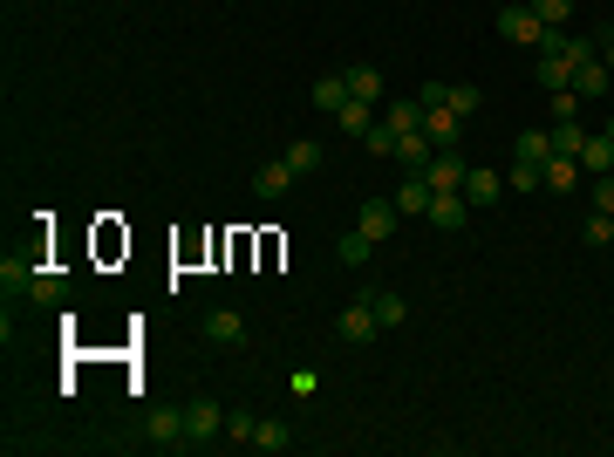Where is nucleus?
I'll return each instance as SVG.
<instances>
[{
    "mask_svg": "<svg viewBox=\"0 0 614 457\" xmlns=\"http://www.w3.org/2000/svg\"><path fill=\"white\" fill-rule=\"evenodd\" d=\"M499 35L519 41V48H546V35H553V28L539 21L533 7H505V14H499Z\"/></svg>",
    "mask_w": 614,
    "mask_h": 457,
    "instance_id": "7ed1b4c3",
    "label": "nucleus"
},
{
    "mask_svg": "<svg viewBox=\"0 0 614 457\" xmlns=\"http://www.w3.org/2000/svg\"><path fill=\"white\" fill-rule=\"evenodd\" d=\"M362 151H369V157H396V130H389L383 116L369 123V137H362Z\"/></svg>",
    "mask_w": 614,
    "mask_h": 457,
    "instance_id": "c756f323",
    "label": "nucleus"
},
{
    "mask_svg": "<svg viewBox=\"0 0 614 457\" xmlns=\"http://www.w3.org/2000/svg\"><path fill=\"white\" fill-rule=\"evenodd\" d=\"M185 430H192V451L219 444V437H226V403H219V396H192V403H185Z\"/></svg>",
    "mask_w": 614,
    "mask_h": 457,
    "instance_id": "f257e3e1",
    "label": "nucleus"
},
{
    "mask_svg": "<svg viewBox=\"0 0 614 457\" xmlns=\"http://www.w3.org/2000/svg\"><path fill=\"white\" fill-rule=\"evenodd\" d=\"M205 342H219V348H239V342H246V321H239L232 307H212V314H205Z\"/></svg>",
    "mask_w": 614,
    "mask_h": 457,
    "instance_id": "ddd939ff",
    "label": "nucleus"
},
{
    "mask_svg": "<svg viewBox=\"0 0 614 457\" xmlns=\"http://www.w3.org/2000/svg\"><path fill=\"white\" fill-rule=\"evenodd\" d=\"M342 103H355V96H348V76H321V82H314V110H321V116H335Z\"/></svg>",
    "mask_w": 614,
    "mask_h": 457,
    "instance_id": "412c9836",
    "label": "nucleus"
},
{
    "mask_svg": "<svg viewBox=\"0 0 614 457\" xmlns=\"http://www.w3.org/2000/svg\"><path fill=\"white\" fill-rule=\"evenodd\" d=\"M423 137H430L437 151H458V137H464V116H458V110H423Z\"/></svg>",
    "mask_w": 614,
    "mask_h": 457,
    "instance_id": "9d476101",
    "label": "nucleus"
},
{
    "mask_svg": "<svg viewBox=\"0 0 614 457\" xmlns=\"http://www.w3.org/2000/svg\"><path fill=\"white\" fill-rule=\"evenodd\" d=\"M505 185L512 191H539L546 185V164H519V157H512V164H505Z\"/></svg>",
    "mask_w": 614,
    "mask_h": 457,
    "instance_id": "cd10ccee",
    "label": "nucleus"
},
{
    "mask_svg": "<svg viewBox=\"0 0 614 457\" xmlns=\"http://www.w3.org/2000/svg\"><path fill=\"white\" fill-rule=\"evenodd\" d=\"M362 301L376 307V321H383V328H403V314H410V301H403V294H396V287H369V294H362Z\"/></svg>",
    "mask_w": 614,
    "mask_h": 457,
    "instance_id": "f3484780",
    "label": "nucleus"
},
{
    "mask_svg": "<svg viewBox=\"0 0 614 457\" xmlns=\"http://www.w3.org/2000/svg\"><path fill=\"white\" fill-rule=\"evenodd\" d=\"M287 185H294V164H287V157L253 171V198H287Z\"/></svg>",
    "mask_w": 614,
    "mask_h": 457,
    "instance_id": "2eb2a0df",
    "label": "nucleus"
},
{
    "mask_svg": "<svg viewBox=\"0 0 614 457\" xmlns=\"http://www.w3.org/2000/svg\"><path fill=\"white\" fill-rule=\"evenodd\" d=\"M580 239H587V246L601 253V246H608V239H614V212H594V219L580 226Z\"/></svg>",
    "mask_w": 614,
    "mask_h": 457,
    "instance_id": "2f4dec72",
    "label": "nucleus"
},
{
    "mask_svg": "<svg viewBox=\"0 0 614 457\" xmlns=\"http://www.w3.org/2000/svg\"><path fill=\"white\" fill-rule=\"evenodd\" d=\"M287 389H294V396H314V389H321V376H314V369H294V376H287Z\"/></svg>",
    "mask_w": 614,
    "mask_h": 457,
    "instance_id": "f704fd0d",
    "label": "nucleus"
},
{
    "mask_svg": "<svg viewBox=\"0 0 614 457\" xmlns=\"http://www.w3.org/2000/svg\"><path fill=\"white\" fill-rule=\"evenodd\" d=\"M601 178H614V164H608V171H601Z\"/></svg>",
    "mask_w": 614,
    "mask_h": 457,
    "instance_id": "58836bf2",
    "label": "nucleus"
},
{
    "mask_svg": "<svg viewBox=\"0 0 614 457\" xmlns=\"http://www.w3.org/2000/svg\"><path fill=\"white\" fill-rule=\"evenodd\" d=\"M526 7H533L546 28H567V14H574V0H526Z\"/></svg>",
    "mask_w": 614,
    "mask_h": 457,
    "instance_id": "473e14b6",
    "label": "nucleus"
},
{
    "mask_svg": "<svg viewBox=\"0 0 614 457\" xmlns=\"http://www.w3.org/2000/svg\"><path fill=\"white\" fill-rule=\"evenodd\" d=\"M396 219H403V212H396V198H362V212H355V226L369 232L376 246H383L389 232H396Z\"/></svg>",
    "mask_w": 614,
    "mask_h": 457,
    "instance_id": "423d86ee",
    "label": "nucleus"
},
{
    "mask_svg": "<svg viewBox=\"0 0 614 457\" xmlns=\"http://www.w3.org/2000/svg\"><path fill=\"white\" fill-rule=\"evenodd\" d=\"M335 328H342V342H348V348H369L376 335H383V321H376V307H369V301L342 307V321H335Z\"/></svg>",
    "mask_w": 614,
    "mask_h": 457,
    "instance_id": "20e7f679",
    "label": "nucleus"
},
{
    "mask_svg": "<svg viewBox=\"0 0 614 457\" xmlns=\"http://www.w3.org/2000/svg\"><path fill=\"white\" fill-rule=\"evenodd\" d=\"M478 103H485V96H478V82H444V103H430V110H458V116H471Z\"/></svg>",
    "mask_w": 614,
    "mask_h": 457,
    "instance_id": "5701e85b",
    "label": "nucleus"
},
{
    "mask_svg": "<svg viewBox=\"0 0 614 457\" xmlns=\"http://www.w3.org/2000/svg\"><path fill=\"white\" fill-rule=\"evenodd\" d=\"M587 137H594V130H587L580 116H553V151H560V157H580V151H587Z\"/></svg>",
    "mask_w": 614,
    "mask_h": 457,
    "instance_id": "4468645a",
    "label": "nucleus"
},
{
    "mask_svg": "<svg viewBox=\"0 0 614 457\" xmlns=\"http://www.w3.org/2000/svg\"><path fill=\"white\" fill-rule=\"evenodd\" d=\"M512 157H519V164H546V157H553V130H519Z\"/></svg>",
    "mask_w": 614,
    "mask_h": 457,
    "instance_id": "4be33fe9",
    "label": "nucleus"
},
{
    "mask_svg": "<svg viewBox=\"0 0 614 457\" xmlns=\"http://www.w3.org/2000/svg\"><path fill=\"white\" fill-rule=\"evenodd\" d=\"M423 219H430V226H444V232H458V226H471V205H464V191H437Z\"/></svg>",
    "mask_w": 614,
    "mask_h": 457,
    "instance_id": "1a4fd4ad",
    "label": "nucleus"
},
{
    "mask_svg": "<svg viewBox=\"0 0 614 457\" xmlns=\"http://www.w3.org/2000/svg\"><path fill=\"white\" fill-rule=\"evenodd\" d=\"M430 198H437V191H430V178H423V171H410V178L396 185V212H403V219H423V212H430Z\"/></svg>",
    "mask_w": 614,
    "mask_h": 457,
    "instance_id": "9b49d317",
    "label": "nucleus"
},
{
    "mask_svg": "<svg viewBox=\"0 0 614 457\" xmlns=\"http://www.w3.org/2000/svg\"><path fill=\"white\" fill-rule=\"evenodd\" d=\"M28 260H14V253H7V260H0V294H7V301H14V294H28Z\"/></svg>",
    "mask_w": 614,
    "mask_h": 457,
    "instance_id": "bb28decb",
    "label": "nucleus"
},
{
    "mask_svg": "<svg viewBox=\"0 0 614 457\" xmlns=\"http://www.w3.org/2000/svg\"><path fill=\"white\" fill-rule=\"evenodd\" d=\"M253 423H260V417H246V410H226V437H232V444H253Z\"/></svg>",
    "mask_w": 614,
    "mask_h": 457,
    "instance_id": "72a5a7b5",
    "label": "nucleus"
},
{
    "mask_svg": "<svg viewBox=\"0 0 614 457\" xmlns=\"http://www.w3.org/2000/svg\"><path fill=\"white\" fill-rule=\"evenodd\" d=\"M464 171H471V164H464L458 151H437L430 164H423V178H430V191H464Z\"/></svg>",
    "mask_w": 614,
    "mask_h": 457,
    "instance_id": "6e6552de",
    "label": "nucleus"
},
{
    "mask_svg": "<svg viewBox=\"0 0 614 457\" xmlns=\"http://www.w3.org/2000/svg\"><path fill=\"white\" fill-rule=\"evenodd\" d=\"M287 164H294V178H307V171H321V144H314V137H301V144H287Z\"/></svg>",
    "mask_w": 614,
    "mask_h": 457,
    "instance_id": "c85d7f7f",
    "label": "nucleus"
},
{
    "mask_svg": "<svg viewBox=\"0 0 614 457\" xmlns=\"http://www.w3.org/2000/svg\"><path fill=\"white\" fill-rule=\"evenodd\" d=\"M335 123H342V137H369V123H376V103H342V110H335Z\"/></svg>",
    "mask_w": 614,
    "mask_h": 457,
    "instance_id": "393cba45",
    "label": "nucleus"
},
{
    "mask_svg": "<svg viewBox=\"0 0 614 457\" xmlns=\"http://www.w3.org/2000/svg\"><path fill=\"white\" fill-rule=\"evenodd\" d=\"M601 137H608V144H614V116H608V130H601Z\"/></svg>",
    "mask_w": 614,
    "mask_h": 457,
    "instance_id": "4c0bfd02",
    "label": "nucleus"
},
{
    "mask_svg": "<svg viewBox=\"0 0 614 457\" xmlns=\"http://www.w3.org/2000/svg\"><path fill=\"white\" fill-rule=\"evenodd\" d=\"M601 62H608V76H614V35H608V55H601Z\"/></svg>",
    "mask_w": 614,
    "mask_h": 457,
    "instance_id": "e433bc0d",
    "label": "nucleus"
},
{
    "mask_svg": "<svg viewBox=\"0 0 614 457\" xmlns=\"http://www.w3.org/2000/svg\"><path fill=\"white\" fill-rule=\"evenodd\" d=\"M342 76H348V96H355V103H376V110H383V69H376V62H355Z\"/></svg>",
    "mask_w": 614,
    "mask_h": 457,
    "instance_id": "f8f14e48",
    "label": "nucleus"
},
{
    "mask_svg": "<svg viewBox=\"0 0 614 457\" xmlns=\"http://www.w3.org/2000/svg\"><path fill=\"white\" fill-rule=\"evenodd\" d=\"M28 301L62 307V301H69V280H62V273H48V267H35V273H28Z\"/></svg>",
    "mask_w": 614,
    "mask_h": 457,
    "instance_id": "dca6fc26",
    "label": "nucleus"
},
{
    "mask_svg": "<svg viewBox=\"0 0 614 457\" xmlns=\"http://www.w3.org/2000/svg\"><path fill=\"white\" fill-rule=\"evenodd\" d=\"M369 253H376V239H369V232H362V226H348L342 239H335V260H342V267H362Z\"/></svg>",
    "mask_w": 614,
    "mask_h": 457,
    "instance_id": "aec40b11",
    "label": "nucleus"
},
{
    "mask_svg": "<svg viewBox=\"0 0 614 457\" xmlns=\"http://www.w3.org/2000/svg\"><path fill=\"white\" fill-rule=\"evenodd\" d=\"M499 191H505V178H499V171H485V164H471V171H464V205H471V212L499 205Z\"/></svg>",
    "mask_w": 614,
    "mask_h": 457,
    "instance_id": "0eeeda50",
    "label": "nucleus"
},
{
    "mask_svg": "<svg viewBox=\"0 0 614 457\" xmlns=\"http://www.w3.org/2000/svg\"><path fill=\"white\" fill-rule=\"evenodd\" d=\"M144 437L157 451H192V430H185V410H151L144 417Z\"/></svg>",
    "mask_w": 614,
    "mask_h": 457,
    "instance_id": "f03ea898",
    "label": "nucleus"
},
{
    "mask_svg": "<svg viewBox=\"0 0 614 457\" xmlns=\"http://www.w3.org/2000/svg\"><path fill=\"white\" fill-rule=\"evenodd\" d=\"M608 62H601V55H580L574 62V82H567V89H574L580 103H601V96H608Z\"/></svg>",
    "mask_w": 614,
    "mask_h": 457,
    "instance_id": "39448f33",
    "label": "nucleus"
},
{
    "mask_svg": "<svg viewBox=\"0 0 614 457\" xmlns=\"http://www.w3.org/2000/svg\"><path fill=\"white\" fill-rule=\"evenodd\" d=\"M580 164H587V171H608V164H614V144L601 137V130L587 137V151H580Z\"/></svg>",
    "mask_w": 614,
    "mask_h": 457,
    "instance_id": "7c9ffc66",
    "label": "nucleus"
},
{
    "mask_svg": "<svg viewBox=\"0 0 614 457\" xmlns=\"http://www.w3.org/2000/svg\"><path fill=\"white\" fill-rule=\"evenodd\" d=\"M580 185V157H546V191H574Z\"/></svg>",
    "mask_w": 614,
    "mask_h": 457,
    "instance_id": "b1692460",
    "label": "nucleus"
},
{
    "mask_svg": "<svg viewBox=\"0 0 614 457\" xmlns=\"http://www.w3.org/2000/svg\"><path fill=\"white\" fill-rule=\"evenodd\" d=\"M383 123L396 137H410V130H423V103H383Z\"/></svg>",
    "mask_w": 614,
    "mask_h": 457,
    "instance_id": "a878e982",
    "label": "nucleus"
},
{
    "mask_svg": "<svg viewBox=\"0 0 614 457\" xmlns=\"http://www.w3.org/2000/svg\"><path fill=\"white\" fill-rule=\"evenodd\" d=\"M594 212H614V178H594Z\"/></svg>",
    "mask_w": 614,
    "mask_h": 457,
    "instance_id": "c9c22d12",
    "label": "nucleus"
},
{
    "mask_svg": "<svg viewBox=\"0 0 614 457\" xmlns=\"http://www.w3.org/2000/svg\"><path fill=\"white\" fill-rule=\"evenodd\" d=\"M430 157H437V144H430L423 130H410V137H396V164H403V171H423Z\"/></svg>",
    "mask_w": 614,
    "mask_h": 457,
    "instance_id": "6ab92c4d",
    "label": "nucleus"
},
{
    "mask_svg": "<svg viewBox=\"0 0 614 457\" xmlns=\"http://www.w3.org/2000/svg\"><path fill=\"white\" fill-rule=\"evenodd\" d=\"M287 444H294V430H287V423H280V417H260V423H253V451L280 457V451H287Z\"/></svg>",
    "mask_w": 614,
    "mask_h": 457,
    "instance_id": "a211bd4d",
    "label": "nucleus"
}]
</instances>
